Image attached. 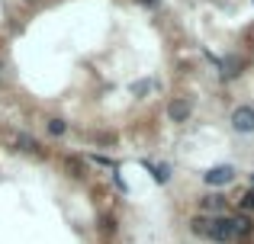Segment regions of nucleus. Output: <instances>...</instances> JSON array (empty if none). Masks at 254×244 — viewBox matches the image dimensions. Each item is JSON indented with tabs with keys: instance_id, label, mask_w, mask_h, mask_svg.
I'll use <instances>...</instances> for the list:
<instances>
[{
	"instance_id": "14",
	"label": "nucleus",
	"mask_w": 254,
	"mask_h": 244,
	"mask_svg": "<svg viewBox=\"0 0 254 244\" xmlns=\"http://www.w3.org/2000/svg\"><path fill=\"white\" fill-rule=\"evenodd\" d=\"M142 3H145V6H155V3H158V0H142Z\"/></svg>"
},
{
	"instance_id": "3",
	"label": "nucleus",
	"mask_w": 254,
	"mask_h": 244,
	"mask_svg": "<svg viewBox=\"0 0 254 244\" xmlns=\"http://www.w3.org/2000/svg\"><path fill=\"white\" fill-rule=\"evenodd\" d=\"M232 129L242 132V135H251L254 132V109L251 106H238L235 113H232Z\"/></svg>"
},
{
	"instance_id": "6",
	"label": "nucleus",
	"mask_w": 254,
	"mask_h": 244,
	"mask_svg": "<svg viewBox=\"0 0 254 244\" xmlns=\"http://www.w3.org/2000/svg\"><path fill=\"white\" fill-rule=\"evenodd\" d=\"M203 212H222V215H229V212H225V199H222V196H216V193L203 196Z\"/></svg>"
},
{
	"instance_id": "13",
	"label": "nucleus",
	"mask_w": 254,
	"mask_h": 244,
	"mask_svg": "<svg viewBox=\"0 0 254 244\" xmlns=\"http://www.w3.org/2000/svg\"><path fill=\"white\" fill-rule=\"evenodd\" d=\"M148 87H151L148 81H138V84H135V87H132V90H135V94H145V90H148Z\"/></svg>"
},
{
	"instance_id": "2",
	"label": "nucleus",
	"mask_w": 254,
	"mask_h": 244,
	"mask_svg": "<svg viewBox=\"0 0 254 244\" xmlns=\"http://www.w3.org/2000/svg\"><path fill=\"white\" fill-rule=\"evenodd\" d=\"M232 177H235L232 164H216V167H209L203 174V180H206V187H225V183H232Z\"/></svg>"
},
{
	"instance_id": "11",
	"label": "nucleus",
	"mask_w": 254,
	"mask_h": 244,
	"mask_svg": "<svg viewBox=\"0 0 254 244\" xmlns=\"http://www.w3.org/2000/svg\"><path fill=\"white\" fill-rule=\"evenodd\" d=\"M49 132L52 135H64V132H68V122L64 119H49Z\"/></svg>"
},
{
	"instance_id": "1",
	"label": "nucleus",
	"mask_w": 254,
	"mask_h": 244,
	"mask_svg": "<svg viewBox=\"0 0 254 244\" xmlns=\"http://www.w3.org/2000/svg\"><path fill=\"white\" fill-rule=\"evenodd\" d=\"M212 241H222V244H232L238 241L235 238V225H232V215H219V219H212Z\"/></svg>"
},
{
	"instance_id": "9",
	"label": "nucleus",
	"mask_w": 254,
	"mask_h": 244,
	"mask_svg": "<svg viewBox=\"0 0 254 244\" xmlns=\"http://www.w3.org/2000/svg\"><path fill=\"white\" fill-rule=\"evenodd\" d=\"M16 148L19 151H32V154L42 151V148H39V142H36V138H29V135H16Z\"/></svg>"
},
{
	"instance_id": "4",
	"label": "nucleus",
	"mask_w": 254,
	"mask_h": 244,
	"mask_svg": "<svg viewBox=\"0 0 254 244\" xmlns=\"http://www.w3.org/2000/svg\"><path fill=\"white\" fill-rule=\"evenodd\" d=\"M190 113H193V106L187 100H171V106H168V116L174 122H187L190 119Z\"/></svg>"
},
{
	"instance_id": "12",
	"label": "nucleus",
	"mask_w": 254,
	"mask_h": 244,
	"mask_svg": "<svg viewBox=\"0 0 254 244\" xmlns=\"http://www.w3.org/2000/svg\"><path fill=\"white\" fill-rule=\"evenodd\" d=\"M242 209H245V212H254V187L242 196Z\"/></svg>"
},
{
	"instance_id": "5",
	"label": "nucleus",
	"mask_w": 254,
	"mask_h": 244,
	"mask_svg": "<svg viewBox=\"0 0 254 244\" xmlns=\"http://www.w3.org/2000/svg\"><path fill=\"white\" fill-rule=\"evenodd\" d=\"M232 225H235V238H238V241L251 238V232H254L251 215H232Z\"/></svg>"
},
{
	"instance_id": "15",
	"label": "nucleus",
	"mask_w": 254,
	"mask_h": 244,
	"mask_svg": "<svg viewBox=\"0 0 254 244\" xmlns=\"http://www.w3.org/2000/svg\"><path fill=\"white\" fill-rule=\"evenodd\" d=\"M0 81H3V64H0Z\"/></svg>"
},
{
	"instance_id": "7",
	"label": "nucleus",
	"mask_w": 254,
	"mask_h": 244,
	"mask_svg": "<svg viewBox=\"0 0 254 244\" xmlns=\"http://www.w3.org/2000/svg\"><path fill=\"white\" fill-rule=\"evenodd\" d=\"M190 228L196 235H203V238H209V235H212V219H209V215H196V219L190 222Z\"/></svg>"
},
{
	"instance_id": "16",
	"label": "nucleus",
	"mask_w": 254,
	"mask_h": 244,
	"mask_svg": "<svg viewBox=\"0 0 254 244\" xmlns=\"http://www.w3.org/2000/svg\"><path fill=\"white\" fill-rule=\"evenodd\" d=\"M251 187H254V174H251Z\"/></svg>"
},
{
	"instance_id": "10",
	"label": "nucleus",
	"mask_w": 254,
	"mask_h": 244,
	"mask_svg": "<svg viewBox=\"0 0 254 244\" xmlns=\"http://www.w3.org/2000/svg\"><path fill=\"white\" fill-rule=\"evenodd\" d=\"M142 164L151 170V174H155V180H158V183H168V167H155V164H148V161H142Z\"/></svg>"
},
{
	"instance_id": "8",
	"label": "nucleus",
	"mask_w": 254,
	"mask_h": 244,
	"mask_svg": "<svg viewBox=\"0 0 254 244\" xmlns=\"http://www.w3.org/2000/svg\"><path fill=\"white\" fill-rule=\"evenodd\" d=\"M242 58H225V61H222V77H235L238 74V71H242Z\"/></svg>"
}]
</instances>
